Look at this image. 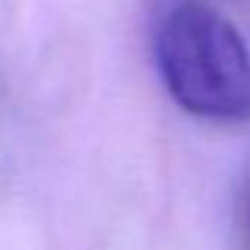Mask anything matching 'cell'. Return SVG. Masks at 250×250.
<instances>
[{"mask_svg":"<svg viewBox=\"0 0 250 250\" xmlns=\"http://www.w3.org/2000/svg\"><path fill=\"white\" fill-rule=\"evenodd\" d=\"M235 232H238V247L250 250V168L244 171L235 191Z\"/></svg>","mask_w":250,"mask_h":250,"instance_id":"2","label":"cell"},{"mask_svg":"<svg viewBox=\"0 0 250 250\" xmlns=\"http://www.w3.org/2000/svg\"><path fill=\"white\" fill-rule=\"evenodd\" d=\"M153 50L168 94L188 115L250 121V50L218 9L197 0L171 6L156 27Z\"/></svg>","mask_w":250,"mask_h":250,"instance_id":"1","label":"cell"}]
</instances>
